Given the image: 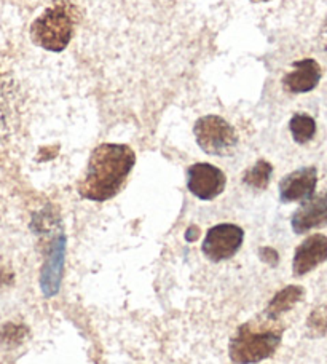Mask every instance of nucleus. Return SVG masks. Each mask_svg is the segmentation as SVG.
<instances>
[{"mask_svg":"<svg viewBox=\"0 0 327 364\" xmlns=\"http://www.w3.org/2000/svg\"><path fill=\"white\" fill-rule=\"evenodd\" d=\"M196 237H198V229H196V227H191V229H188L186 233V238L188 240V242H195Z\"/></svg>","mask_w":327,"mask_h":364,"instance_id":"obj_18","label":"nucleus"},{"mask_svg":"<svg viewBox=\"0 0 327 364\" xmlns=\"http://www.w3.org/2000/svg\"><path fill=\"white\" fill-rule=\"evenodd\" d=\"M292 230L297 235L327 225V192L310 197L292 214Z\"/></svg>","mask_w":327,"mask_h":364,"instance_id":"obj_9","label":"nucleus"},{"mask_svg":"<svg viewBox=\"0 0 327 364\" xmlns=\"http://www.w3.org/2000/svg\"><path fill=\"white\" fill-rule=\"evenodd\" d=\"M289 129L297 144H306L316 134V122L306 114H296L289 122Z\"/></svg>","mask_w":327,"mask_h":364,"instance_id":"obj_13","label":"nucleus"},{"mask_svg":"<svg viewBox=\"0 0 327 364\" xmlns=\"http://www.w3.org/2000/svg\"><path fill=\"white\" fill-rule=\"evenodd\" d=\"M327 261V237L316 233L305 238L297 246L292 259V272L296 277H304Z\"/></svg>","mask_w":327,"mask_h":364,"instance_id":"obj_8","label":"nucleus"},{"mask_svg":"<svg viewBox=\"0 0 327 364\" xmlns=\"http://www.w3.org/2000/svg\"><path fill=\"white\" fill-rule=\"evenodd\" d=\"M272 173H273V166L265 160H259L256 165L246 171L245 184L262 191V188H267L268 182H270V178H272Z\"/></svg>","mask_w":327,"mask_h":364,"instance_id":"obj_14","label":"nucleus"},{"mask_svg":"<svg viewBox=\"0 0 327 364\" xmlns=\"http://www.w3.org/2000/svg\"><path fill=\"white\" fill-rule=\"evenodd\" d=\"M26 336V328L19 326V324H5V326L0 329V342L9 343V346H15L19 343Z\"/></svg>","mask_w":327,"mask_h":364,"instance_id":"obj_16","label":"nucleus"},{"mask_svg":"<svg viewBox=\"0 0 327 364\" xmlns=\"http://www.w3.org/2000/svg\"><path fill=\"white\" fill-rule=\"evenodd\" d=\"M245 232L235 224H219L208 230L201 250L213 262H222L233 257L241 248Z\"/></svg>","mask_w":327,"mask_h":364,"instance_id":"obj_5","label":"nucleus"},{"mask_svg":"<svg viewBox=\"0 0 327 364\" xmlns=\"http://www.w3.org/2000/svg\"><path fill=\"white\" fill-rule=\"evenodd\" d=\"M227 178L219 168L209 164H195L187 171V187L200 200H214L224 192Z\"/></svg>","mask_w":327,"mask_h":364,"instance_id":"obj_6","label":"nucleus"},{"mask_svg":"<svg viewBox=\"0 0 327 364\" xmlns=\"http://www.w3.org/2000/svg\"><path fill=\"white\" fill-rule=\"evenodd\" d=\"M74 34V9L56 5L45 10L31 26L36 45L48 51H63Z\"/></svg>","mask_w":327,"mask_h":364,"instance_id":"obj_3","label":"nucleus"},{"mask_svg":"<svg viewBox=\"0 0 327 364\" xmlns=\"http://www.w3.org/2000/svg\"><path fill=\"white\" fill-rule=\"evenodd\" d=\"M318 170L315 166H305L291 174L279 182V198L284 203L292 201H305L316 191Z\"/></svg>","mask_w":327,"mask_h":364,"instance_id":"obj_7","label":"nucleus"},{"mask_svg":"<svg viewBox=\"0 0 327 364\" xmlns=\"http://www.w3.org/2000/svg\"><path fill=\"white\" fill-rule=\"evenodd\" d=\"M283 333L274 326L254 320L240 326L232 337L228 353L237 364H256L264 361L277 352Z\"/></svg>","mask_w":327,"mask_h":364,"instance_id":"obj_2","label":"nucleus"},{"mask_svg":"<svg viewBox=\"0 0 327 364\" xmlns=\"http://www.w3.org/2000/svg\"><path fill=\"white\" fill-rule=\"evenodd\" d=\"M63 257H64V246L56 243L53 250L50 251L48 261L45 264L42 272V289L45 296H55L60 289L61 283V272H63Z\"/></svg>","mask_w":327,"mask_h":364,"instance_id":"obj_11","label":"nucleus"},{"mask_svg":"<svg viewBox=\"0 0 327 364\" xmlns=\"http://www.w3.org/2000/svg\"><path fill=\"white\" fill-rule=\"evenodd\" d=\"M136 164L133 149L125 144H101L91 154L78 193L93 201L114 198Z\"/></svg>","mask_w":327,"mask_h":364,"instance_id":"obj_1","label":"nucleus"},{"mask_svg":"<svg viewBox=\"0 0 327 364\" xmlns=\"http://www.w3.org/2000/svg\"><path fill=\"white\" fill-rule=\"evenodd\" d=\"M306 328L313 337H323L327 334V305H319L311 311L306 320Z\"/></svg>","mask_w":327,"mask_h":364,"instance_id":"obj_15","label":"nucleus"},{"mask_svg":"<svg viewBox=\"0 0 327 364\" xmlns=\"http://www.w3.org/2000/svg\"><path fill=\"white\" fill-rule=\"evenodd\" d=\"M323 77L321 66L315 60H300L292 64V70L283 79V87L291 93H309L318 87Z\"/></svg>","mask_w":327,"mask_h":364,"instance_id":"obj_10","label":"nucleus"},{"mask_svg":"<svg viewBox=\"0 0 327 364\" xmlns=\"http://www.w3.org/2000/svg\"><path fill=\"white\" fill-rule=\"evenodd\" d=\"M323 43H324L326 51H327V18L324 21V26H323Z\"/></svg>","mask_w":327,"mask_h":364,"instance_id":"obj_19","label":"nucleus"},{"mask_svg":"<svg viewBox=\"0 0 327 364\" xmlns=\"http://www.w3.org/2000/svg\"><path fill=\"white\" fill-rule=\"evenodd\" d=\"M260 257H262V261L270 264V265H277L278 261H279L278 252L272 250V248H262L260 250Z\"/></svg>","mask_w":327,"mask_h":364,"instance_id":"obj_17","label":"nucleus"},{"mask_svg":"<svg viewBox=\"0 0 327 364\" xmlns=\"http://www.w3.org/2000/svg\"><path fill=\"white\" fill-rule=\"evenodd\" d=\"M195 138L198 146L209 155L225 157L232 155L238 146L233 127L219 115H206L195 123Z\"/></svg>","mask_w":327,"mask_h":364,"instance_id":"obj_4","label":"nucleus"},{"mask_svg":"<svg viewBox=\"0 0 327 364\" xmlns=\"http://www.w3.org/2000/svg\"><path fill=\"white\" fill-rule=\"evenodd\" d=\"M251 2H268V0H251Z\"/></svg>","mask_w":327,"mask_h":364,"instance_id":"obj_20","label":"nucleus"},{"mask_svg":"<svg viewBox=\"0 0 327 364\" xmlns=\"http://www.w3.org/2000/svg\"><path fill=\"white\" fill-rule=\"evenodd\" d=\"M304 296L305 291L302 286H286L284 289H281L278 294L272 299L264 315L267 318H270V320H278L279 315L289 311L291 309H294V305H297L302 301Z\"/></svg>","mask_w":327,"mask_h":364,"instance_id":"obj_12","label":"nucleus"}]
</instances>
